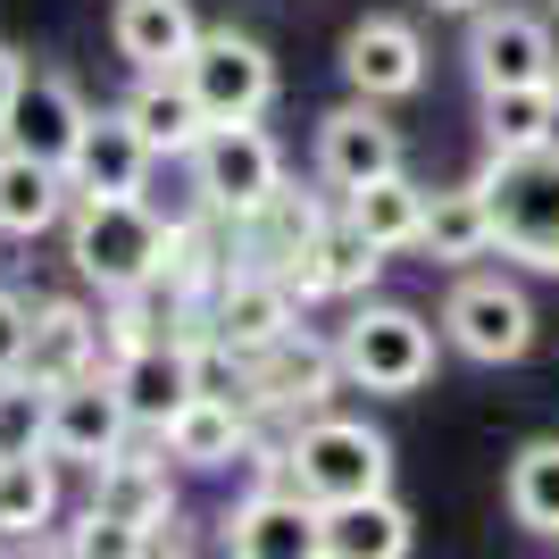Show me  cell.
I'll return each instance as SVG.
<instances>
[{
  "mask_svg": "<svg viewBox=\"0 0 559 559\" xmlns=\"http://www.w3.org/2000/svg\"><path fill=\"white\" fill-rule=\"evenodd\" d=\"M185 84L201 93V109L217 117H259L276 100V59L242 34V25H201V43L185 50Z\"/></svg>",
  "mask_w": 559,
  "mask_h": 559,
  "instance_id": "8",
  "label": "cell"
},
{
  "mask_svg": "<svg viewBox=\"0 0 559 559\" xmlns=\"http://www.w3.org/2000/svg\"><path fill=\"white\" fill-rule=\"evenodd\" d=\"M109 43L126 68L159 75V68H185V50L201 43V17H192V0H117Z\"/></svg>",
  "mask_w": 559,
  "mask_h": 559,
  "instance_id": "19",
  "label": "cell"
},
{
  "mask_svg": "<svg viewBox=\"0 0 559 559\" xmlns=\"http://www.w3.org/2000/svg\"><path fill=\"white\" fill-rule=\"evenodd\" d=\"M551 9H559V0H551Z\"/></svg>",
  "mask_w": 559,
  "mask_h": 559,
  "instance_id": "37",
  "label": "cell"
},
{
  "mask_svg": "<svg viewBox=\"0 0 559 559\" xmlns=\"http://www.w3.org/2000/svg\"><path fill=\"white\" fill-rule=\"evenodd\" d=\"M59 551H84V559H134V551H142V526H126V518H109V510H84V526H75V535H59Z\"/></svg>",
  "mask_w": 559,
  "mask_h": 559,
  "instance_id": "32",
  "label": "cell"
},
{
  "mask_svg": "<svg viewBox=\"0 0 559 559\" xmlns=\"http://www.w3.org/2000/svg\"><path fill=\"white\" fill-rule=\"evenodd\" d=\"M93 510L126 518V526H159V518H176V485H167V451L159 460H142V451H117L109 467H100V492Z\"/></svg>",
  "mask_w": 559,
  "mask_h": 559,
  "instance_id": "27",
  "label": "cell"
},
{
  "mask_svg": "<svg viewBox=\"0 0 559 559\" xmlns=\"http://www.w3.org/2000/svg\"><path fill=\"white\" fill-rule=\"evenodd\" d=\"M167 460H185V467H234L242 460V443H251V418H242V401L226 393H192L176 418H167Z\"/></svg>",
  "mask_w": 559,
  "mask_h": 559,
  "instance_id": "25",
  "label": "cell"
},
{
  "mask_svg": "<svg viewBox=\"0 0 559 559\" xmlns=\"http://www.w3.org/2000/svg\"><path fill=\"white\" fill-rule=\"evenodd\" d=\"M43 401H50V384L34 368L0 376V451H43Z\"/></svg>",
  "mask_w": 559,
  "mask_h": 559,
  "instance_id": "31",
  "label": "cell"
},
{
  "mask_svg": "<svg viewBox=\"0 0 559 559\" xmlns=\"http://www.w3.org/2000/svg\"><path fill=\"white\" fill-rule=\"evenodd\" d=\"M100 343H109V326H100L93 309L43 301V309H34V334H25V368L43 376V384H68V376L100 368Z\"/></svg>",
  "mask_w": 559,
  "mask_h": 559,
  "instance_id": "23",
  "label": "cell"
},
{
  "mask_svg": "<svg viewBox=\"0 0 559 559\" xmlns=\"http://www.w3.org/2000/svg\"><path fill=\"white\" fill-rule=\"evenodd\" d=\"M210 334L234 343L242 359H259V350H276L284 334H301V293H293L276 267H234L210 293Z\"/></svg>",
  "mask_w": 559,
  "mask_h": 559,
  "instance_id": "10",
  "label": "cell"
},
{
  "mask_svg": "<svg viewBox=\"0 0 559 559\" xmlns=\"http://www.w3.org/2000/svg\"><path fill=\"white\" fill-rule=\"evenodd\" d=\"M485 201H492V234L501 259L559 276V151H485Z\"/></svg>",
  "mask_w": 559,
  "mask_h": 559,
  "instance_id": "2",
  "label": "cell"
},
{
  "mask_svg": "<svg viewBox=\"0 0 559 559\" xmlns=\"http://www.w3.org/2000/svg\"><path fill=\"white\" fill-rule=\"evenodd\" d=\"M551 151H559V93H551Z\"/></svg>",
  "mask_w": 559,
  "mask_h": 559,
  "instance_id": "36",
  "label": "cell"
},
{
  "mask_svg": "<svg viewBox=\"0 0 559 559\" xmlns=\"http://www.w3.org/2000/svg\"><path fill=\"white\" fill-rule=\"evenodd\" d=\"M151 142H142V126L126 109H93V126H84V142H75L68 159V185L75 192H142V176H151Z\"/></svg>",
  "mask_w": 559,
  "mask_h": 559,
  "instance_id": "20",
  "label": "cell"
},
{
  "mask_svg": "<svg viewBox=\"0 0 559 559\" xmlns=\"http://www.w3.org/2000/svg\"><path fill=\"white\" fill-rule=\"evenodd\" d=\"M418 251H435V267H467V259H492V251H501L485 185H443V192H426V234H418Z\"/></svg>",
  "mask_w": 559,
  "mask_h": 559,
  "instance_id": "24",
  "label": "cell"
},
{
  "mask_svg": "<svg viewBox=\"0 0 559 559\" xmlns=\"http://www.w3.org/2000/svg\"><path fill=\"white\" fill-rule=\"evenodd\" d=\"M551 93L559 84H501V93H485V151H551Z\"/></svg>",
  "mask_w": 559,
  "mask_h": 559,
  "instance_id": "29",
  "label": "cell"
},
{
  "mask_svg": "<svg viewBox=\"0 0 559 559\" xmlns=\"http://www.w3.org/2000/svg\"><path fill=\"white\" fill-rule=\"evenodd\" d=\"M176 251V226H159V210L142 192H75V217H68V259L75 276L100 284V293H134L151 284Z\"/></svg>",
  "mask_w": 559,
  "mask_h": 559,
  "instance_id": "1",
  "label": "cell"
},
{
  "mask_svg": "<svg viewBox=\"0 0 559 559\" xmlns=\"http://www.w3.org/2000/svg\"><path fill=\"white\" fill-rule=\"evenodd\" d=\"M418 526L393 492H359V501H334L318 510V559H409Z\"/></svg>",
  "mask_w": 559,
  "mask_h": 559,
  "instance_id": "18",
  "label": "cell"
},
{
  "mask_svg": "<svg viewBox=\"0 0 559 559\" xmlns=\"http://www.w3.org/2000/svg\"><path fill=\"white\" fill-rule=\"evenodd\" d=\"M126 435H142L126 393H117V376L93 368V376H68V384H50L43 401V451L68 467H109L126 451Z\"/></svg>",
  "mask_w": 559,
  "mask_h": 559,
  "instance_id": "7",
  "label": "cell"
},
{
  "mask_svg": "<svg viewBox=\"0 0 559 559\" xmlns=\"http://www.w3.org/2000/svg\"><path fill=\"white\" fill-rule=\"evenodd\" d=\"M25 334H34V309H25L17 293L0 284V376H9V368H25Z\"/></svg>",
  "mask_w": 559,
  "mask_h": 559,
  "instance_id": "33",
  "label": "cell"
},
{
  "mask_svg": "<svg viewBox=\"0 0 559 559\" xmlns=\"http://www.w3.org/2000/svg\"><path fill=\"white\" fill-rule=\"evenodd\" d=\"M501 501H510V518L526 526V535L559 543V435H535V443L510 460V485H501Z\"/></svg>",
  "mask_w": 559,
  "mask_h": 559,
  "instance_id": "28",
  "label": "cell"
},
{
  "mask_svg": "<svg viewBox=\"0 0 559 559\" xmlns=\"http://www.w3.org/2000/svg\"><path fill=\"white\" fill-rule=\"evenodd\" d=\"M467 75L476 93H501V84H559V43L535 9H476L467 17Z\"/></svg>",
  "mask_w": 559,
  "mask_h": 559,
  "instance_id": "9",
  "label": "cell"
},
{
  "mask_svg": "<svg viewBox=\"0 0 559 559\" xmlns=\"http://www.w3.org/2000/svg\"><path fill=\"white\" fill-rule=\"evenodd\" d=\"M126 117L142 126V142H151L159 159H192V151H201V134H210V109H201V93L185 84V68L142 75L134 100H126Z\"/></svg>",
  "mask_w": 559,
  "mask_h": 559,
  "instance_id": "22",
  "label": "cell"
},
{
  "mask_svg": "<svg viewBox=\"0 0 559 559\" xmlns=\"http://www.w3.org/2000/svg\"><path fill=\"white\" fill-rule=\"evenodd\" d=\"M109 376H117V393H126V409H134L142 435H167V418L201 393V384H192V334H167V343L117 350Z\"/></svg>",
  "mask_w": 559,
  "mask_h": 559,
  "instance_id": "14",
  "label": "cell"
},
{
  "mask_svg": "<svg viewBox=\"0 0 559 559\" xmlns=\"http://www.w3.org/2000/svg\"><path fill=\"white\" fill-rule=\"evenodd\" d=\"M226 551H242V559H318V501H309L293 476H267V485L226 518Z\"/></svg>",
  "mask_w": 559,
  "mask_h": 559,
  "instance_id": "11",
  "label": "cell"
},
{
  "mask_svg": "<svg viewBox=\"0 0 559 559\" xmlns=\"http://www.w3.org/2000/svg\"><path fill=\"white\" fill-rule=\"evenodd\" d=\"M343 217L368 242H384V251H418V234H426V185H409V176H368L359 192H343Z\"/></svg>",
  "mask_w": 559,
  "mask_h": 559,
  "instance_id": "26",
  "label": "cell"
},
{
  "mask_svg": "<svg viewBox=\"0 0 559 559\" xmlns=\"http://www.w3.org/2000/svg\"><path fill=\"white\" fill-rule=\"evenodd\" d=\"M50 510H59V460L0 451V526H50Z\"/></svg>",
  "mask_w": 559,
  "mask_h": 559,
  "instance_id": "30",
  "label": "cell"
},
{
  "mask_svg": "<svg viewBox=\"0 0 559 559\" xmlns=\"http://www.w3.org/2000/svg\"><path fill=\"white\" fill-rule=\"evenodd\" d=\"M192 192H201L226 226H242L251 210H267V201L284 192L276 134H267L259 117H217L210 134H201V151H192Z\"/></svg>",
  "mask_w": 559,
  "mask_h": 559,
  "instance_id": "4",
  "label": "cell"
},
{
  "mask_svg": "<svg viewBox=\"0 0 559 559\" xmlns=\"http://www.w3.org/2000/svg\"><path fill=\"white\" fill-rule=\"evenodd\" d=\"M284 476H293L318 510L359 501V492H393V443H384L368 418H334V409H318V418L293 426V443H284Z\"/></svg>",
  "mask_w": 559,
  "mask_h": 559,
  "instance_id": "3",
  "label": "cell"
},
{
  "mask_svg": "<svg viewBox=\"0 0 559 559\" xmlns=\"http://www.w3.org/2000/svg\"><path fill=\"white\" fill-rule=\"evenodd\" d=\"M68 167L34 159V151H17V142H0V234H17V242H34V234H50L59 217H68Z\"/></svg>",
  "mask_w": 559,
  "mask_h": 559,
  "instance_id": "21",
  "label": "cell"
},
{
  "mask_svg": "<svg viewBox=\"0 0 559 559\" xmlns=\"http://www.w3.org/2000/svg\"><path fill=\"white\" fill-rule=\"evenodd\" d=\"M443 343L476 368H510L535 350V301H526V284L518 276H485V267H467L451 284L443 301Z\"/></svg>",
  "mask_w": 559,
  "mask_h": 559,
  "instance_id": "6",
  "label": "cell"
},
{
  "mask_svg": "<svg viewBox=\"0 0 559 559\" xmlns=\"http://www.w3.org/2000/svg\"><path fill=\"white\" fill-rule=\"evenodd\" d=\"M334 350H343V384L359 393H418L435 376V326L401 301H359Z\"/></svg>",
  "mask_w": 559,
  "mask_h": 559,
  "instance_id": "5",
  "label": "cell"
},
{
  "mask_svg": "<svg viewBox=\"0 0 559 559\" xmlns=\"http://www.w3.org/2000/svg\"><path fill=\"white\" fill-rule=\"evenodd\" d=\"M376 267H384V242H368L350 217H326L301 251L284 259V284H293L301 301H359L376 284Z\"/></svg>",
  "mask_w": 559,
  "mask_h": 559,
  "instance_id": "12",
  "label": "cell"
},
{
  "mask_svg": "<svg viewBox=\"0 0 559 559\" xmlns=\"http://www.w3.org/2000/svg\"><path fill=\"white\" fill-rule=\"evenodd\" d=\"M343 75L368 100H409L426 84V43L409 17H359L343 34Z\"/></svg>",
  "mask_w": 559,
  "mask_h": 559,
  "instance_id": "15",
  "label": "cell"
},
{
  "mask_svg": "<svg viewBox=\"0 0 559 559\" xmlns=\"http://www.w3.org/2000/svg\"><path fill=\"white\" fill-rule=\"evenodd\" d=\"M17 84H25V59L0 43V126H9V109H17Z\"/></svg>",
  "mask_w": 559,
  "mask_h": 559,
  "instance_id": "34",
  "label": "cell"
},
{
  "mask_svg": "<svg viewBox=\"0 0 559 559\" xmlns=\"http://www.w3.org/2000/svg\"><path fill=\"white\" fill-rule=\"evenodd\" d=\"M426 9H435V17H476L485 0H426Z\"/></svg>",
  "mask_w": 559,
  "mask_h": 559,
  "instance_id": "35",
  "label": "cell"
},
{
  "mask_svg": "<svg viewBox=\"0 0 559 559\" xmlns=\"http://www.w3.org/2000/svg\"><path fill=\"white\" fill-rule=\"evenodd\" d=\"M84 126H93V109H84V93H75L68 75H34L25 68L17 109H9V126H0V142H17V151H34V159L68 167L75 142H84Z\"/></svg>",
  "mask_w": 559,
  "mask_h": 559,
  "instance_id": "16",
  "label": "cell"
},
{
  "mask_svg": "<svg viewBox=\"0 0 559 559\" xmlns=\"http://www.w3.org/2000/svg\"><path fill=\"white\" fill-rule=\"evenodd\" d=\"M334 384H343V350L309 343V334H284L276 350H259V359H251V401L293 409V418H318Z\"/></svg>",
  "mask_w": 559,
  "mask_h": 559,
  "instance_id": "17",
  "label": "cell"
},
{
  "mask_svg": "<svg viewBox=\"0 0 559 559\" xmlns=\"http://www.w3.org/2000/svg\"><path fill=\"white\" fill-rule=\"evenodd\" d=\"M393 167H401V134L384 126V109L368 93L318 117V176L334 192H359L368 176H393Z\"/></svg>",
  "mask_w": 559,
  "mask_h": 559,
  "instance_id": "13",
  "label": "cell"
}]
</instances>
